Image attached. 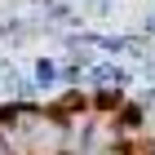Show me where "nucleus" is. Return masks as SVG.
<instances>
[{"label":"nucleus","mask_w":155,"mask_h":155,"mask_svg":"<svg viewBox=\"0 0 155 155\" xmlns=\"http://www.w3.org/2000/svg\"><path fill=\"white\" fill-rule=\"evenodd\" d=\"M31 80L40 84L45 102H49V97H58V93H62V58H49V53H40V58L31 62Z\"/></svg>","instance_id":"nucleus-1"},{"label":"nucleus","mask_w":155,"mask_h":155,"mask_svg":"<svg viewBox=\"0 0 155 155\" xmlns=\"http://www.w3.org/2000/svg\"><path fill=\"white\" fill-rule=\"evenodd\" d=\"M0 102H45V93H40V84L31 80V71H18L13 67L9 75H5V97Z\"/></svg>","instance_id":"nucleus-2"},{"label":"nucleus","mask_w":155,"mask_h":155,"mask_svg":"<svg viewBox=\"0 0 155 155\" xmlns=\"http://www.w3.org/2000/svg\"><path fill=\"white\" fill-rule=\"evenodd\" d=\"M129 49H133V31H102L97 36V53L102 58H129Z\"/></svg>","instance_id":"nucleus-3"},{"label":"nucleus","mask_w":155,"mask_h":155,"mask_svg":"<svg viewBox=\"0 0 155 155\" xmlns=\"http://www.w3.org/2000/svg\"><path fill=\"white\" fill-rule=\"evenodd\" d=\"M137 102H142V107H146V111H151V107H155V84H146V89H142V97H137Z\"/></svg>","instance_id":"nucleus-4"},{"label":"nucleus","mask_w":155,"mask_h":155,"mask_svg":"<svg viewBox=\"0 0 155 155\" xmlns=\"http://www.w3.org/2000/svg\"><path fill=\"white\" fill-rule=\"evenodd\" d=\"M0 155H18V151H13V142L5 137V133H0Z\"/></svg>","instance_id":"nucleus-5"}]
</instances>
